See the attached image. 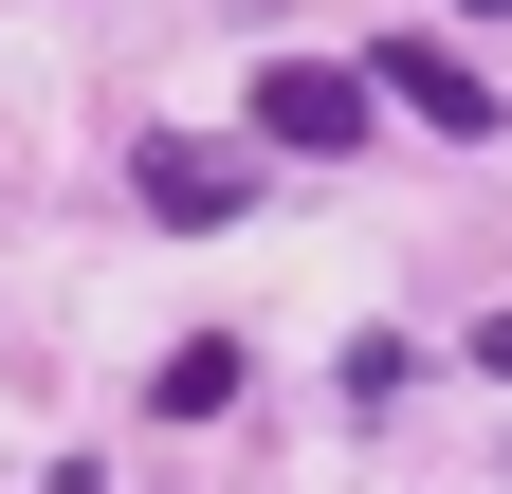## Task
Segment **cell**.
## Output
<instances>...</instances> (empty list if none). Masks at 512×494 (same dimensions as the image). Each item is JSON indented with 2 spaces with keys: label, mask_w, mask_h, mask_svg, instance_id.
Masks as SVG:
<instances>
[{
  "label": "cell",
  "mask_w": 512,
  "mask_h": 494,
  "mask_svg": "<svg viewBox=\"0 0 512 494\" xmlns=\"http://www.w3.org/2000/svg\"><path fill=\"white\" fill-rule=\"evenodd\" d=\"M458 19H512V0H458Z\"/></svg>",
  "instance_id": "cell-6"
},
{
  "label": "cell",
  "mask_w": 512,
  "mask_h": 494,
  "mask_svg": "<svg viewBox=\"0 0 512 494\" xmlns=\"http://www.w3.org/2000/svg\"><path fill=\"white\" fill-rule=\"evenodd\" d=\"M366 110H403V129H439V147H494V129H512L458 37H384V55H366Z\"/></svg>",
  "instance_id": "cell-1"
},
{
  "label": "cell",
  "mask_w": 512,
  "mask_h": 494,
  "mask_svg": "<svg viewBox=\"0 0 512 494\" xmlns=\"http://www.w3.org/2000/svg\"><path fill=\"white\" fill-rule=\"evenodd\" d=\"M384 129L366 110V74H330V55H256V147H293V165H348Z\"/></svg>",
  "instance_id": "cell-2"
},
{
  "label": "cell",
  "mask_w": 512,
  "mask_h": 494,
  "mask_svg": "<svg viewBox=\"0 0 512 494\" xmlns=\"http://www.w3.org/2000/svg\"><path fill=\"white\" fill-rule=\"evenodd\" d=\"M220 403H238V330H183L147 366V421H220Z\"/></svg>",
  "instance_id": "cell-4"
},
{
  "label": "cell",
  "mask_w": 512,
  "mask_h": 494,
  "mask_svg": "<svg viewBox=\"0 0 512 494\" xmlns=\"http://www.w3.org/2000/svg\"><path fill=\"white\" fill-rule=\"evenodd\" d=\"M128 202H147L165 238H220L256 183H238V147H202V129H147V147H128Z\"/></svg>",
  "instance_id": "cell-3"
},
{
  "label": "cell",
  "mask_w": 512,
  "mask_h": 494,
  "mask_svg": "<svg viewBox=\"0 0 512 494\" xmlns=\"http://www.w3.org/2000/svg\"><path fill=\"white\" fill-rule=\"evenodd\" d=\"M476 366H494V385H512V312H494V330H476Z\"/></svg>",
  "instance_id": "cell-5"
}]
</instances>
